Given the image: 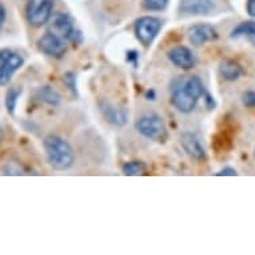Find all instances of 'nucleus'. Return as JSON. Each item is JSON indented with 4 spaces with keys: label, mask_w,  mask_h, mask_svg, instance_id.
Returning <instances> with one entry per match:
<instances>
[{
    "label": "nucleus",
    "mask_w": 255,
    "mask_h": 255,
    "mask_svg": "<svg viewBox=\"0 0 255 255\" xmlns=\"http://www.w3.org/2000/svg\"><path fill=\"white\" fill-rule=\"evenodd\" d=\"M205 95V84L199 76H187L178 80L172 87L171 102L178 111L183 114L191 113L198 101Z\"/></svg>",
    "instance_id": "f257e3e1"
},
{
    "label": "nucleus",
    "mask_w": 255,
    "mask_h": 255,
    "mask_svg": "<svg viewBox=\"0 0 255 255\" xmlns=\"http://www.w3.org/2000/svg\"><path fill=\"white\" fill-rule=\"evenodd\" d=\"M47 160L55 170H67L74 164L75 156L72 147L64 139L50 135L44 139Z\"/></svg>",
    "instance_id": "f03ea898"
},
{
    "label": "nucleus",
    "mask_w": 255,
    "mask_h": 255,
    "mask_svg": "<svg viewBox=\"0 0 255 255\" xmlns=\"http://www.w3.org/2000/svg\"><path fill=\"white\" fill-rule=\"evenodd\" d=\"M54 0H29L25 7V16L29 24L35 27L46 24L51 19Z\"/></svg>",
    "instance_id": "7ed1b4c3"
},
{
    "label": "nucleus",
    "mask_w": 255,
    "mask_h": 255,
    "mask_svg": "<svg viewBox=\"0 0 255 255\" xmlns=\"http://www.w3.org/2000/svg\"><path fill=\"white\" fill-rule=\"evenodd\" d=\"M135 127L143 136L152 139V140H160L166 135V126H164L162 118L158 115L142 117L135 123Z\"/></svg>",
    "instance_id": "20e7f679"
},
{
    "label": "nucleus",
    "mask_w": 255,
    "mask_h": 255,
    "mask_svg": "<svg viewBox=\"0 0 255 255\" xmlns=\"http://www.w3.org/2000/svg\"><path fill=\"white\" fill-rule=\"evenodd\" d=\"M162 28V21L152 16H143L135 23V34L143 46H150Z\"/></svg>",
    "instance_id": "39448f33"
},
{
    "label": "nucleus",
    "mask_w": 255,
    "mask_h": 255,
    "mask_svg": "<svg viewBox=\"0 0 255 255\" xmlns=\"http://www.w3.org/2000/svg\"><path fill=\"white\" fill-rule=\"evenodd\" d=\"M48 32L56 35L64 40H75L76 29L74 21L71 17L64 13H56L54 15V17H51Z\"/></svg>",
    "instance_id": "423d86ee"
},
{
    "label": "nucleus",
    "mask_w": 255,
    "mask_h": 255,
    "mask_svg": "<svg viewBox=\"0 0 255 255\" xmlns=\"http://www.w3.org/2000/svg\"><path fill=\"white\" fill-rule=\"evenodd\" d=\"M38 47L43 54L48 55V56H55V58H60L67 50L66 40L59 38L56 35L51 34V32H47L46 35H43L42 38L39 39Z\"/></svg>",
    "instance_id": "0eeeda50"
},
{
    "label": "nucleus",
    "mask_w": 255,
    "mask_h": 255,
    "mask_svg": "<svg viewBox=\"0 0 255 255\" xmlns=\"http://www.w3.org/2000/svg\"><path fill=\"white\" fill-rule=\"evenodd\" d=\"M218 38V34L213 25L207 23L194 24L188 28V40L194 46H203L206 43L213 42Z\"/></svg>",
    "instance_id": "6e6552de"
},
{
    "label": "nucleus",
    "mask_w": 255,
    "mask_h": 255,
    "mask_svg": "<svg viewBox=\"0 0 255 255\" xmlns=\"http://www.w3.org/2000/svg\"><path fill=\"white\" fill-rule=\"evenodd\" d=\"M179 9L182 13L203 16L209 15L215 9L213 0H180Z\"/></svg>",
    "instance_id": "1a4fd4ad"
},
{
    "label": "nucleus",
    "mask_w": 255,
    "mask_h": 255,
    "mask_svg": "<svg viewBox=\"0 0 255 255\" xmlns=\"http://www.w3.org/2000/svg\"><path fill=\"white\" fill-rule=\"evenodd\" d=\"M168 59L171 60L172 64H175L176 67L188 70L193 68L195 64V58L191 50H188L187 47L178 46L174 47L172 50L168 51Z\"/></svg>",
    "instance_id": "9d476101"
},
{
    "label": "nucleus",
    "mask_w": 255,
    "mask_h": 255,
    "mask_svg": "<svg viewBox=\"0 0 255 255\" xmlns=\"http://www.w3.org/2000/svg\"><path fill=\"white\" fill-rule=\"evenodd\" d=\"M180 144L183 147V150L193 159H197V160H203V159H206L205 148H203V146L199 142V139L194 134L184 132L182 135V138H180Z\"/></svg>",
    "instance_id": "9b49d317"
},
{
    "label": "nucleus",
    "mask_w": 255,
    "mask_h": 255,
    "mask_svg": "<svg viewBox=\"0 0 255 255\" xmlns=\"http://www.w3.org/2000/svg\"><path fill=\"white\" fill-rule=\"evenodd\" d=\"M23 66V58L17 54H11L4 66L0 68V86H4L11 80L12 75Z\"/></svg>",
    "instance_id": "f8f14e48"
},
{
    "label": "nucleus",
    "mask_w": 255,
    "mask_h": 255,
    "mask_svg": "<svg viewBox=\"0 0 255 255\" xmlns=\"http://www.w3.org/2000/svg\"><path fill=\"white\" fill-rule=\"evenodd\" d=\"M219 74L227 82H235V80H238L245 74V70H243L239 63L234 62L231 59H226L219 66Z\"/></svg>",
    "instance_id": "ddd939ff"
},
{
    "label": "nucleus",
    "mask_w": 255,
    "mask_h": 255,
    "mask_svg": "<svg viewBox=\"0 0 255 255\" xmlns=\"http://www.w3.org/2000/svg\"><path fill=\"white\" fill-rule=\"evenodd\" d=\"M231 39H241L246 38L249 42L255 46V21L254 20H247L239 23L235 27L230 34Z\"/></svg>",
    "instance_id": "4468645a"
},
{
    "label": "nucleus",
    "mask_w": 255,
    "mask_h": 255,
    "mask_svg": "<svg viewBox=\"0 0 255 255\" xmlns=\"http://www.w3.org/2000/svg\"><path fill=\"white\" fill-rule=\"evenodd\" d=\"M101 110L105 118L109 122L117 126H123L126 123V114L122 110L109 105V103H101Z\"/></svg>",
    "instance_id": "2eb2a0df"
},
{
    "label": "nucleus",
    "mask_w": 255,
    "mask_h": 255,
    "mask_svg": "<svg viewBox=\"0 0 255 255\" xmlns=\"http://www.w3.org/2000/svg\"><path fill=\"white\" fill-rule=\"evenodd\" d=\"M36 97L40 99V101L46 102L48 105L56 106L60 102V97L59 94L55 91L54 88L50 87V86H46V87L39 88L38 92H36Z\"/></svg>",
    "instance_id": "dca6fc26"
},
{
    "label": "nucleus",
    "mask_w": 255,
    "mask_h": 255,
    "mask_svg": "<svg viewBox=\"0 0 255 255\" xmlns=\"http://www.w3.org/2000/svg\"><path fill=\"white\" fill-rule=\"evenodd\" d=\"M146 170V164L143 162H128L123 166V174L128 176H135V175H140L143 174Z\"/></svg>",
    "instance_id": "f3484780"
},
{
    "label": "nucleus",
    "mask_w": 255,
    "mask_h": 255,
    "mask_svg": "<svg viewBox=\"0 0 255 255\" xmlns=\"http://www.w3.org/2000/svg\"><path fill=\"white\" fill-rule=\"evenodd\" d=\"M21 88L19 86H15V87H11V90L7 94V99H5V105H7V109H8L9 113H13V110L16 107L17 98L20 97Z\"/></svg>",
    "instance_id": "a211bd4d"
},
{
    "label": "nucleus",
    "mask_w": 255,
    "mask_h": 255,
    "mask_svg": "<svg viewBox=\"0 0 255 255\" xmlns=\"http://www.w3.org/2000/svg\"><path fill=\"white\" fill-rule=\"evenodd\" d=\"M168 0H143V4L150 11H162L166 8Z\"/></svg>",
    "instance_id": "6ab92c4d"
},
{
    "label": "nucleus",
    "mask_w": 255,
    "mask_h": 255,
    "mask_svg": "<svg viewBox=\"0 0 255 255\" xmlns=\"http://www.w3.org/2000/svg\"><path fill=\"white\" fill-rule=\"evenodd\" d=\"M242 103L249 109H255V91L243 92Z\"/></svg>",
    "instance_id": "aec40b11"
},
{
    "label": "nucleus",
    "mask_w": 255,
    "mask_h": 255,
    "mask_svg": "<svg viewBox=\"0 0 255 255\" xmlns=\"http://www.w3.org/2000/svg\"><path fill=\"white\" fill-rule=\"evenodd\" d=\"M237 174H238V172H237V170H235V168H233V167H225V168H223V170H221V171L218 172L217 175H219V176H223V175L235 176V175H237Z\"/></svg>",
    "instance_id": "412c9836"
},
{
    "label": "nucleus",
    "mask_w": 255,
    "mask_h": 255,
    "mask_svg": "<svg viewBox=\"0 0 255 255\" xmlns=\"http://www.w3.org/2000/svg\"><path fill=\"white\" fill-rule=\"evenodd\" d=\"M11 51L9 50H0V68L4 66V63L7 62V59L11 56Z\"/></svg>",
    "instance_id": "4be33fe9"
},
{
    "label": "nucleus",
    "mask_w": 255,
    "mask_h": 255,
    "mask_svg": "<svg viewBox=\"0 0 255 255\" xmlns=\"http://www.w3.org/2000/svg\"><path fill=\"white\" fill-rule=\"evenodd\" d=\"M247 13L250 15V16L255 17V0H247Z\"/></svg>",
    "instance_id": "5701e85b"
},
{
    "label": "nucleus",
    "mask_w": 255,
    "mask_h": 255,
    "mask_svg": "<svg viewBox=\"0 0 255 255\" xmlns=\"http://www.w3.org/2000/svg\"><path fill=\"white\" fill-rule=\"evenodd\" d=\"M64 80H66V83L68 84V86H70V88H72V90H74V86H75V84H74V80H75V78H74V75H72V74H66V76H64Z\"/></svg>",
    "instance_id": "b1692460"
},
{
    "label": "nucleus",
    "mask_w": 255,
    "mask_h": 255,
    "mask_svg": "<svg viewBox=\"0 0 255 255\" xmlns=\"http://www.w3.org/2000/svg\"><path fill=\"white\" fill-rule=\"evenodd\" d=\"M5 20V9L3 7V4H0V28H1V25L4 24Z\"/></svg>",
    "instance_id": "393cba45"
}]
</instances>
